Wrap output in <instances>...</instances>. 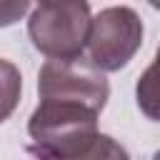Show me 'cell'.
Returning a JSON list of instances; mask_svg holds the SVG:
<instances>
[{
  "instance_id": "obj_1",
  "label": "cell",
  "mask_w": 160,
  "mask_h": 160,
  "mask_svg": "<svg viewBox=\"0 0 160 160\" xmlns=\"http://www.w3.org/2000/svg\"><path fill=\"white\" fill-rule=\"evenodd\" d=\"M98 115L92 108L70 100H40L30 115L28 132L42 160H58L98 132Z\"/></svg>"
},
{
  "instance_id": "obj_2",
  "label": "cell",
  "mask_w": 160,
  "mask_h": 160,
  "mask_svg": "<svg viewBox=\"0 0 160 160\" xmlns=\"http://www.w3.org/2000/svg\"><path fill=\"white\" fill-rule=\"evenodd\" d=\"M90 20L88 0L68 5H38V10L30 15L28 32L35 50L50 60L80 58L88 42Z\"/></svg>"
},
{
  "instance_id": "obj_3",
  "label": "cell",
  "mask_w": 160,
  "mask_h": 160,
  "mask_svg": "<svg viewBox=\"0 0 160 160\" xmlns=\"http://www.w3.org/2000/svg\"><path fill=\"white\" fill-rule=\"evenodd\" d=\"M142 20L132 8L115 5L100 10L90 20L88 55L100 72H112L125 68L142 45Z\"/></svg>"
},
{
  "instance_id": "obj_4",
  "label": "cell",
  "mask_w": 160,
  "mask_h": 160,
  "mask_svg": "<svg viewBox=\"0 0 160 160\" xmlns=\"http://www.w3.org/2000/svg\"><path fill=\"white\" fill-rule=\"evenodd\" d=\"M40 100H70L100 112L108 102L110 85L105 75L82 55L68 60H48L38 75Z\"/></svg>"
},
{
  "instance_id": "obj_5",
  "label": "cell",
  "mask_w": 160,
  "mask_h": 160,
  "mask_svg": "<svg viewBox=\"0 0 160 160\" xmlns=\"http://www.w3.org/2000/svg\"><path fill=\"white\" fill-rule=\"evenodd\" d=\"M58 160H130V158H128L125 148L120 142H115L110 135L95 132L80 148H75L72 152H68Z\"/></svg>"
},
{
  "instance_id": "obj_6",
  "label": "cell",
  "mask_w": 160,
  "mask_h": 160,
  "mask_svg": "<svg viewBox=\"0 0 160 160\" xmlns=\"http://www.w3.org/2000/svg\"><path fill=\"white\" fill-rule=\"evenodd\" d=\"M20 92H22L20 70L12 62L0 60V122L12 115V110L18 108Z\"/></svg>"
},
{
  "instance_id": "obj_7",
  "label": "cell",
  "mask_w": 160,
  "mask_h": 160,
  "mask_svg": "<svg viewBox=\"0 0 160 160\" xmlns=\"http://www.w3.org/2000/svg\"><path fill=\"white\" fill-rule=\"evenodd\" d=\"M30 0H0V28L15 25L28 12Z\"/></svg>"
},
{
  "instance_id": "obj_8",
  "label": "cell",
  "mask_w": 160,
  "mask_h": 160,
  "mask_svg": "<svg viewBox=\"0 0 160 160\" xmlns=\"http://www.w3.org/2000/svg\"><path fill=\"white\" fill-rule=\"evenodd\" d=\"M40 5H68V2H78V0H38Z\"/></svg>"
}]
</instances>
